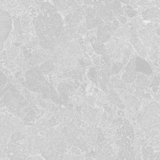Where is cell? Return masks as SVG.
Masks as SVG:
<instances>
[{
    "label": "cell",
    "instance_id": "obj_13",
    "mask_svg": "<svg viewBox=\"0 0 160 160\" xmlns=\"http://www.w3.org/2000/svg\"><path fill=\"white\" fill-rule=\"evenodd\" d=\"M86 160H93V159H92L91 158H86Z\"/></svg>",
    "mask_w": 160,
    "mask_h": 160
},
{
    "label": "cell",
    "instance_id": "obj_12",
    "mask_svg": "<svg viewBox=\"0 0 160 160\" xmlns=\"http://www.w3.org/2000/svg\"><path fill=\"white\" fill-rule=\"evenodd\" d=\"M14 44L15 45L16 47H18V46L20 45V43H14Z\"/></svg>",
    "mask_w": 160,
    "mask_h": 160
},
{
    "label": "cell",
    "instance_id": "obj_7",
    "mask_svg": "<svg viewBox=\"0 0 160 160\" xmlns=\"http://www.w3.org/2000/svg\"><path fill=\"white\" fill-rule=\"evenodd\" d=\"M70 151L74 154L75 155H81V151L79 149V148H78L76 146H74L73 147H72L70 149Z\"/></svg>",
    "mask_w": 160,
    "mask_h": 160
},
{
    "label": "cell",
    "instance_id": "obj_10",
    "mask_svg": "<svg viewBox=\"0 0 160 160\" xmlns=\"http://www.w3.org/2000/svg\"><path fill=\"white\" fill-rule=\"evenodd\" d=\"M118 115L119 116H124L125 115L124 114V112L122 111V110H119L118 112Z\"/></svg>",
    "mask_w": 160,
    "mask_h": 160
},
{
    "label": "cell",
    "instance_id": "obj_11",
    "mask_svg": "<svg viewBox=\"0 0 160 160\" xmlns=\"http://www.w3.org/2000/svg\"><path fill=\"white\" fill-rule=\"evenodd\" d=\"M158 89H158V86H153V87L152 88V91H153L154 92H155V93L158 91Z\"/></svg>",
    "mask_w": 160,
    "mask_h": 160
},
{
    "label": "cell",
    "instance_id": "obj_14",
    "mask_svg": "<svg viewBox=\"0 0 160 160\" xmlns=\"http://www.w3.org/2000/svg\"><path fill=\"white\" fill-rule=\"evenodd\" d=\"M11 4H14L15 3V1H11Z\"/></svg>",
    "mask_w": 160,
    "mask_h": 160
},
{
    "label": "cell",
    "instance_id": "obj_9",
    "mask_svg": "<svg viewBox=\"0 0 160 160\" xmlns=\"http://www.w3.org/2000/svg\"><path fill=\"white\" fill-rule=\"evenodd\" d=\"M112 25H113L114 26H115V28H117V27L118 26V25H119L118 21L117 20H116V19H114V20L113 21V22H112Z\"/></svg>",
    "mask_w": 160,
    "mask_h": 160
},
{
    "label": "cell",
    "instance_id": "obj_8",
    "mask_svg": "<svg viewBox=\"0 0 160 160\" xmlns=\"http://www.w3.org/2000/svg\"><path fill=\"white\" fill-rule=\"evenodd\" d=\"M31 160H44V159L41 156H33Z\"/></svg>",
    "mask_w": 160,
    "mask_h": 160
},
{
    "label": "cell",
    "instance_id": "obj_4",
    "mask_svg": "<svg viewBox=\"0 0 160 160\" xmlns=\"http://www.w3.org/2000/svg\"><path fill=\"white\" fill-rule=\"evenodd\" d=\"M124 155V158H126V160H136L135 159L136 153L133 149H132L130 152H128L126 149Z\"/></svg>",
    "mask_w": 160,
    "mask_h": 160
},
{
    "label": "cell",
    "instance_id": "obj_3",
    "mask_svg": "<svg viewBox=\"0 0 160 160\" xmlns=\"http://www.w3.org/2000/svg\"><path fill=\"white\" fill-rule=\"evenodd\" d=\"M41 156L44 158L46 160H57L59 156L60 155L58 153H55L49 151H46L41 153Z\"/></svg>",
    "mask_w": 160,
    "mask_h": 160
},
{
    "label": "cell",
    "instance_id": "obj_1",
    "mask_svg": "<svg viewBox=\"0 0 160 160\" xmlns=\"http://www.w3.org/2000/svg\"><path fill=\"white\" fill-rule=\"evenodd\" d=\"M12 26L11 14L8 11L0 9V51L3 49L4 43L11 31Z\"/></svg>",
    "mask_w": 160,
    "mask_h": 160
},
{
    "label": "cell",
    "instance_id": "obj_5",
    "mask_svg": "<svg viewBox=\"0 0 160 160\" xmlns=\"http://www.w3.org/2000/svg\"><path fill=\"white\" fill-rule=\"evenodd\" d=\"M64 158L66 160H84V156L78 155L64 154Z\"/></svg>",
    "mask_w": 160,
    "mask_h": 160
},
{
    "label": "cell",
    "instance_id": "obj_6",
    "mask_svg": "<svg viewBox=\"0 0 160 160\" xmlns=\"http://www.w3.org/2000/svg\"><path fill=\"white\" fill-rule=\"evenodd\" d=\"M24 136H22V134L20 132H17L14 134H13L11 136V140L12 141H18V140H20V139H22Z\"/></svg>",
    "mask_w": 160,
    "mask_h": 160
},
{
    "label": "cell",
    "instance_id": "obj_2",
    "mask_svg": "<svg viewBox=\"0 0 160 160\" xmlns=\"http://www.w3.org/2000/svg\"><path fill=\"white\" fill-rule=\"evenodd\" d=\"M11 84L8 80L7 77L0 70V97L2 98L3 95L9 89Z\"/></svg>",
    "mask_w": 160,
    "mask_h": 160
}]
</instances>
